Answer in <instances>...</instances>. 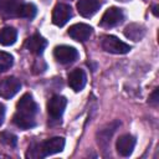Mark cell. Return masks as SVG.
Masks as SVG:
<instances>
[{
    "mask_svg": "<svg viewBox=\"0 0 159 159\" xmlns=\"http://www.w3.org/2000/svg\"><path fill=\"white\" fill-rule=\"evenodd\" d=\"M37 104L30 93H25L16 104V113L12 117V122L21 129H30L35 127V116L37 114Z\"/></svg>",
    "mask_w": 159,
    "mask_h": 159,
    "instance_id": "obj_1",
    "label": "cell"
},
{
    "mask_svg": "<svg viewBox=\"0 0 159 159\" xmlns=\"http://www.w3.org/2000/svg\"><path fill=\"white\" fill-rule=\"evenodd\" d=\"M65 148V139L62 137H53L42 143H32L29 147L27 158H45L62 152Z\"/></svg>",
    "mask_w": 159,
    "mask_h": 159,
    "instance_id": "obj_2",
    "label": "cell"
},
{
    "mask_svg": "<svg viewBox=\"0 0 159 159\" xmlns=\"http://www.w3.org/2000/svg\"><path fill=\"white\" fill-rule=\"evenodd\" d=\"M101 46L104 51L109 53H116V55H123L130 51V46L123 41H120L118 37L112 36V35H106L101 40Z\"/></svg>",
    "mask_w": 159,
    "mask_h": 159,
    "instance_id": "obj_3",
    "label": "cell"
},
{
    "mask_svg": "<svg viewBox=\"0 0 159 159\" xmlns=\"http://www.w3.org/2000/svg\"><path fill=\"white\" fill-rule=\"evenodd\" d=\"M66 104H67V99L63 96H60V94L52 96L47 102V112L50 118L52 120H58L63 114Z\"/></svg>",
    "mask_w": 159,
    "mask_h": 159,
    "instance_id": "obj_4",
    "label": "cell"
},
{
    "mask_svg": "<svg viewBox=\"0 0 159 159\" xmlns=\"http://www.w3.org/2000/svg\"><path fill=\"white\" fill-rule=\"evenodd\" d=\"M53 56L55 58L62 63V65H68L72 63L77 60L78 57V52L75 47L72 46H67V45H61V46H56L53 50Z\"/></svg>",
    "mask_w": 159,
    "mask_h": 159,
    "instance_id": "obj_5",
    "label": "cell"
},
{
    "mask_svg": "<svg viewBox=\"0 0 159 159\" xmlns=\"http://www.w3.org/2000/svg\"><path fill=\"white\" fill-rule=\"evenodd\" d=\"M124 19V14L122 11V9L112 6L108 10H106V12L103 14L102 19H101V26L103 27H113L119 25Z\"/></svg>",
    "mask_w": 159,
    "mask_h": 159,
    "instance_id": "obj_6",
    "label": "cell"
},
{
    "mask_svg": "<svg viewBox=\"0 0 159 159\" xmlns=\"http://www.w3.org/2000/svg\"><path fill=\"white\" fill-rule=\"evenodd\" d=\"M21 88V82L16 77H6L0 81V97L11 98Z\"/></svg>",
    "mask_w": 159,
    "mask_h": 159,
    "instance_id": "obj_7",
    "label": "cell"
},
{
    "mask_svg": "<svg viewBox=\"0 0 159 159\" xmlns=\"http://www.w3.org/2000/svg\"><path fill=\"white\" fill-rule=\"evenodd\" d=\"M72 16V9L67 4H57L52 11V22L56 26H63Z\"/></svg>",
    "mask_w": 159,
    "mask_h": 159,
    "instance_id": "obj_8",
    "label": "cell"
},
{
    "mask_svg": "<svg viewBox=\"0 0 159 159\" xmlns=\"http://www.w3.org/2000/svg\"><path fill=\"white\" fill-rule=\"evenodd\" d=\"M68 35H70V37H72L76 41L84 42L92 35V27L87 24H83V22L75 24L68 29Z\"/></svg>",
    "mask_w": 159,
    "mask_h": 159,
    "instance_id": "obj_9",
    "label": "cell"
},
{
    "mask_svg": "<svg viewBox=\"0 0 159 159\" xmlns=\"http://www.w3.org/2000/svg\"><path fill=\"white\" fill-rule=\"evenodd\" d=\"M135 147V138L130 134H123L117 139L116 148L119 155L122 157H129Z\"/></svg>",
    "mask_w": 159,
    "mask_h": 159,
    "instance_id": "obj_10",
    "label": "cell"
},
{
    "mask_svg": "<svg viewBox=\"0 0 159 159\" xmlns=\"http://www.w3.org/2000/svg\"><path fill=\"white\" fill-rule=\"evenodd\" d=\"M101 5V0H80L77 2V10L83 17H91L99 10Z\"/></svg>",
    "mask_w": 159,
    "mask_h": 159,
    "instance_id": "obj_11",
    "label": "cell"
},
{
    "mask_svg": "<svg viewBox=\"0 0 159 159\" xmlns=\"http://www.w3.org/2000/svg\"><path fill=\"white\" fill-rule=\"evenodd\" d=\"M86 81H87V76L84 71L81 68H75L68 75V84L75 92H80L86 86Z\"/></svg>",
    "mask_w": 159,
    "mask_h": 159,
    "instance_id": "obj_12",
    "label": "cell"
},
{
    "mask_svg": "<svg viewBox=\"0 0 159 159\" xmlns=\"http://www.w3.org/2000/svg\"><path fill=\"white\" fill-rule=\"evenodd\" d=\"M47 45V41L39 34H35L32 36H30L27 40H26V48L31 52V53H35V55H41L45 50Z\"/></svg>",
    "mask_w": 159,
    "mask_h": 159,
    "instance_id": "obj_13",
    "label": "cell"
},
{
    "mask_svg": "<svg viewBox=\"0 0 159 159\" xmlns=\"http://www.w3.org/2000/svg\"><path fill=\"white\" fill-rule=\"evenodd\" d=\"M21 5L20 0H0V15L2 17L17 16V10Z\"/></svg>",
    "mask_w": 159,
    "mask_h": 159,
    "instance_id": "obj_14",
    "label": "cell"
},
{
    "mask_svg": "<svg viewBox=\"0 0 159 159\" xmlns=\"http://www.w3.org/2000/svg\"><path fill=\"white\" fill-rule=\"evenodd\" d=\"M124 35H125V37H128L133 41H139L145 35V27L140 24H129L124 29Z\"/></svg>",
    "mask_w": 159,
    "mask_h": 159,
    "instance_id": "obj_15",
    "label": "cell"
},
{
    "mask_svg": "<svg viewBox=\"0 0 159 159\" xmlns=\"http://www.w3.org/2000/svg\"><path fill=\"white\" fill-rule=\"evenodd\" d=\"M16 39H17V31L14 27L6 26L0 30V45L10 46V45L15 43Z\"/></svg>",
    "mask_w": 159,
    "mask_h": 159,
    "instance_id": "obj_16",
    "label": "cell"
},
{
    "mask_svg": "<svg viewBox=\"0 0 159 159\" xmlns=\"http://www.w3.org/2000/svg\"><path fill=\"white\" fill-rule=\"evenodd\" d=\"M119 124H120L119 122H113V123L106 125L103 129H101V130L98 132V135H99V137H98V143L102 144V145H107V143L111 140L109 138L112 137V134L114 133V130L117 129V127H118Z\"/></svg>",
    "mask_w": 159,
    "mask_h": 159,
    "instance_id": "obj_17",
    "label": "cell"
},
{
    "mask_svg": "<svg viewBox=\"0 0 159 159\" xmlns=\"http://www.w3.org/2000/svg\"><path fill=\"white\" fill-rule=\"evenodd\" d=\"M36 12H37V9L34 4L31 2H26V4H22L20 5L19 10H17V16L19 17H22V19H34L36 16Z\"/></svg>",
    "mask_w": 159,
    "mask_h": 159,
    "instance_id": "obj_18",
    "label": "cell"
},
{
    "mask_svg": "<svg viewBox=\"0 0 159 159\" xmlns=\"http://www.w3.org/2000/svg\"><path fill=\"white\" fill-rule=\"evenodd\" d=\"M12 62H14V57L9 52L0 51V72L7 71L12 66Z\"/></svg>",
    "mask_w": 159,
    "mask_h": 159,
    "instance_id": "obj_19",
    "label": "cell"
},
{
    "mask_svg": "<svg viewBox=\"0 0 159 159\" xmlns=\"http://www.w3.org/2000/svg\"><path fill=\"white\" fill-rule=\"evenodd\" d=\"M0 142L5 145H9V147H15L16 143H17V138L16 135H14L12 133L10 132H2L0 134Z\"/></svg>",
    "mask_w": 159,
    "mask_h": 159,
    "instance_id": "obj_20",
    "label": "cell"
},
{
    "mask_svg": "<svg viewBox=\"0 0 159 159\" xmlns=\"http://www.w3.org/2000/svg\"><path fill=\"white\" fill-rule=\"evenodd\" d=\"M158 88H155L154 91H153V93L149 96V104H152V106H154V107H157L158 106V102H159V98H158Z\"/></svg>",
    "mask_w": 159,
    "mask_h": 159,
    "instance_id": "obj_21",
    "label": "cell"
},
{
    "mask_svg": "<svg viewBox=\"0 0 159 159\" xmlns=\"http://www.w3.org/2000/svg\"><path fill=\"white\" fill-rule=\"evenodd\" d=\"M4 118H5V106L2 103H0V125L4 122Z\"/></svg>",
    "mask_w": 159,
    "mask_h": 159,
    "instance_id": "obj_22",
    "label": "cell"
},
{
    "mask_svg": "<svg viewBox=\"0 0 159 159\" xmlns=\"http://www.w3.org/2000/svg\"><path fill=\"white\" fill-rule=\"evenodd\" d=\"M152 11H153V14H154L155 16H158V5H154L153 9H152Z\"/></svg>",
    "mask_w": 159,
    "mask_h": 159,
    "instance_id": "obj_23",
    "label": "cell"
},
{
    "mask_svg": "<svg viewBox=\"0 0 159 159\" xmlns=\"http://www.w3.org/2000/svg\"><path fill=\"white\" fill-rule=\"evenodd\" d=\"M118 1H128V0H118Z\"/></svg>",
    "mask_w": 159,
    "mask_h": 159,
    "instance_id": "obj_24",
    "label": "cell"
}]
</instances>
